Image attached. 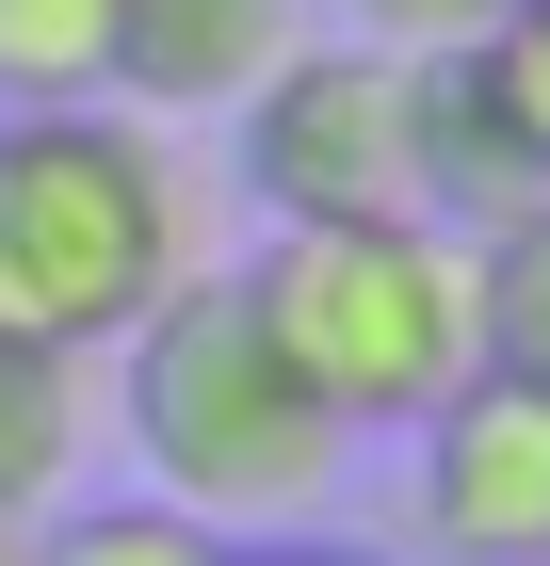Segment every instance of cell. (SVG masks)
I'll use <instances>...</instances> for the list:
<instances>
[{
  "label": "cell",
  "mask_w": 550,
  "mask_h": 566,
  "mask_svg": "<svg viewBox=\"0 0 550 566\" xmlns=\"http://www.w3.org/2000/svg\"><path fill=\"white\" fill-rule=\"evenodd\" d=\"M405 502H422L437 566H550V389L535 373H469L437 421H405Z\"/></svg>",
  "instance_id": "cell-5"
},
{
  "label": "cell",
  "mask_w": 550,
  "mask_h": 566,
  "mask_svg": "<svg viewBox=\"0 0 550 566\" xmlns=\"http://www.w3.org/2000/svg\"><path fill=\"white\" fill-rule=\"evenodd\" d=\"M422 130H437V227H502L550 195V33L518 0L422 65Z\"/></svg>",
  "instance_id": "cell-6"
},
{
  "label": "cell",
  "mask_w": 550,
  "mask_h": 566,
  "mask_svg": "<svg viewBox=\"0 0 550 566\" xmlns=\"http://www.w3.org/2000/svg\"><path fill=\"white\" fill-rule=\"evenodd\" d=\"M518 17H535V33H550V0H518Z\"/></svg>",
  "instance_id": "cell-15"
},
{
  "label": "cell",
  "mask_w": 550,
  "mask_h": 566,
  "mask_svg": "<svg viewBox=\"0 0 550 566\" xmlns=\"http://www.w3.org/2000/svg\"><path fill=\"white\" fill-rule=\"evenodd\" d=\"M0 566H33V534H17V518H0Z\"/></svg>",
  "instance_id": "cell-14"
},
{
  "label": "cell",
  "mask_w": 550,
  "mask_h": 566,
  "mask_svg": "<svg viewBox=\"0 0 550 566\" xmlns=\"http://www.w3.org/2000/svg\"><path fill=\"white\" fill-rule=\"evenodd\" d=\"M469 340L550 389V195L502 211V227H469Z\"/></svg>",
  "instance_id": "cell-10"
},
{
  "label": "cell",
  "mask_w": 550,
  "mask_h": 566,
  "mask_svg": "<svg viewBox=\"0 0 550 566\" xmlns=\"http://www.w3.org/2000/svg\"><path fill=\"white\" fill-rule=\"evenodd\" d=\"M227 566H373V551H340V534H227Z\"/></svg>",
  "instance_id": "cell-13"
},
{
  "label": "cell",
  "mask_w": 550,
  "mask_h": 566,
  "mask_svg": "<svg viewBox=\"0 0 550 566\" xmlns=\"http://www.w3.org/2000/svg\"><path fill=\"white\" fill-rule=\"evenodd\" d=\"M308 33H324V0H114V97L178 130V114H227L243 82H276Z\"/></svg>",
  "instance_id": "cell-7"
},
{
  "label": "cell",
  "mask_w": 550,
  "mask_h": 566,
  "mask_svg": "<svg viewBox=\"0 0 550 566\" xmlns=\"http://www.w3.org/2000/svg\"><path fill=\"white\" fill-rule=\"evenodd\" d=\"M33 566H227V534L129 485V502H65V518H33Z\"/></svg>",
  "instance_id": "cell-11"
},
{
  "label": "cell",
  "mask_w": 550,
  "mask_h": 566,
  "mask_svg": "<svg viewBox=\"0 0 550 566\" xmlns=\"http://www.w3.org/2000/svg\"><path fill=\"white\" fill-rule=\"evenodd\" d=\"M114 97V0H0V114Z\"/></svg>",
  "instance_id": "cell-9"
},
{
  "label": "cell",
  "mask_w": 550,
  "mask_h": 566,
  "mask_svg": "<svg viewBox=\"0 0 550 566\" xmlns=\"http://www.w3.org/2000/svg\"><path fill=\"white\" fill-rule=\"evenodd\" d=\"M227 163H243L259 227H405V211H437L422 65L356 49V33H308L276 82L227 97Z\"/></svg>",
  "instance_id": "cell-4"
},
{
  "label": "cell",
  "mask_w": 550,
  "mask_h": 566,
  "mask_svg": "<svg viewBox=\"0 0 550 566\" xmlns=\"http://www.w3.org/2000/svg\"><path fill=\"white\" fill-rule=\"evenodd\" d=\"M114 437H129V470H146V502H178V518H211V534H308L340 453H356L292 389V356L259 340L243 275H211V260L114 340Z\"/></svg>",
  "instance_id": "cell-1"
},
{
  "label": "cell",
  "mask_w": 550,
  "mask_h": 566,
  "mask_svg": "<svg viewBox=\"0 0 550 566\" xmlns=\"http://www.w3.org/2000/svg\"><path fill=\"white\" fill-rule=\"evenodd\" d=\"M502 17V0H356V49H405V65H437V49H469Z\"/></svg>",
  "instance_id": "cell-12"
},
{
  "label": "cell",
  "mask_w": 550,
  "mask_h": 566,
  "mask_svg": "<svg viewBox=\"0 0 550 566\" xmlns=\"http://www.w3.org/2000/svg\"><path fill=\"white\" fill-rule=\"evenodd\" d=\"M259 307V340L292 356V389L340 437H405L486 373L469 340V227H259V260H227Z\"/></svg>",
  "instance_id": "cell-3"
},
{
  "label": "cell",
  "mask_w": 550,
  "mask_h": 566,
  "mask_svg": "<svg viewBox=\"0 0 550 566\" xmlns=\"http://www.w3.org/2000/svg\"><path fill=\"white\" fill-rule=\"evenodd\" d=\"M82 421H97V373H82V356L0 340V518H17V534L82 502Z\"/></svg>",
  "instance_id": "cell-8"
},
{
  "label": "cell",
  "mask_w": 550,
  "mask_h": 566,
  "mask_svg": "<svg viewBox=\"0 0 550 566\" xmlns=\"http://www.w3.org/2000/svg\"><path fill=\"white\" fill-rule=\"evenodd\" d=\"M178 275H195V178L129 97L0 114V340L97 373Z\"/></svg>",
  "instance_id": "cell-2"
}]
</instances>
